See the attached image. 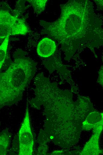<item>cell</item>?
Returning a JSON list of instances; mask_svg holds the SVG:
<instances>
[{
  "instance_id": "obj_10",
  "label": "cell",
  "mask_w": 103,
  "mask_h": 155,
  "mask_svg": "<svg viewBox=\"0 0 103 155\" xmlns=\"http://www.w3.org/2000/svg\"></svg>"
},
{
  "instance_id": "obj_3",
  "label": "cell",
  "mask_w": 103,
  "mask_h": 155,
  "mask_svg": "<svg viewBox=\"0 0 103 155\" xmlns=\"http://www.w3.org/2000/svg\"><path fill=\"white\" fill-rule=\"evenodd\" d=\"M26 8L23 4L16 3L13 10L6 2L0 1V44L11 35H25L29 32L22 16Z\"/></svg>"
},
{
  "instance_id": "obj_9",
  "label": "cell",
  "mask_w": 103,
  "mask_h": 155,
  "mask_svg": "<svg viewBox=\"0 0 103 155\" xmlns=\"http://www.w3.org/2000/svg\"><path fill=\"white\" fill-rule=\"evenodd\" d=\"M94 1L96 2V4L101 7V8H103V0H94Z\"/></svg>"
},
{
  "instance_id": "obj_2",
  "label": "cell",
  "mask_w": 103,
  "mask_h": 155,
  "mask_svg": "<svg viewBox=\"0 0 103 155\" xmlns=\"http://www.w3.org/2000/svg\"><path fill=\"white\" fill-rule=\"evenodd\" d=\"M33 61L21 49L15 53L14 60L8 69L0 73V109L19 101L34 77Z\"/></svg>"
},
{
  "instance_id": "obj_6",
  "label": "cell",
  "mask_w": 103,
  "mask_h": 155,
  "mask_svg": "<svg viewBox=\"0 0 103 155\" xmlns=\"http://www.w3.org/2000/svg\"><path fill=\"white\" fill-rule=\"evenodd\" d=\"M11 140V134L5 130L0 133V155H7Z\"/></svg>"
},
{
  "instance_id": "obj_5",
  "label": "cell",
  "mask_w": 103,
  "mask_h": 155,
  "mask_svg": "<svg viewBox=\"0 0 103 155\" xmlns=\"http://www.w3.org/2000/svg\"><path fill=\"white\" fill-rule=\"evenodd\" d=\"M56 46L53 40L48 38L41 40L38 44L37 49L38 55L43 57H48L55 52Z\"/></svg>"
},
{
  "instance_id": "obj_8",
  "label": "cell",
  "mask_w": 103,
  "mask_h": 155,
  "mask_svg": "<svg viewBox=\"0 0 103 155\" xmlns=\"http://www.w3.org/2000/svg\"><path fill=\"white\" fill-rule=\"evenodd\" d=\"M9 37H7L0 46V70L6 58Z\"/></svg>"
},
{
  "instance_id": "obj_7",
  "label": "cell",
  "mask_w": 103,
  "mask_h": 155,
  "mask_svg": "<svg viewBox=\"0 0 103 155\" xmlns=\"http://www.w3.org/2000/svg\"><path fill=\"white\" fill-rule=\"evenodd\" d=\"M33 7L34 12L37 15L41 14L45 9L46 0H27Z\"/></svg>"
},
{
  "instance_id": "obj_1",
  "label": "cell",
  "mask_w": 103,
  "mask_h": 155,
  "mask_svg": "<svg viewBox=\"0 0 103 155\" xmlns=\"http://www.w3.org/2000/svg\"><path fill=\"white\" fill-rule=\"evenodd\" d=\"M60 7V15L57 20L40 21L42 34L57 41L65 49L102 44V23L95 12L93 3L70 0Z\"/></svg>"
},
{
  "instance_id": "obj_4",
  "label": "cell",
  "mask_w": 103,
  "mask_h": 155,
  "mask_svg": "<svg viewBox=\"0 0 103 155\" xmlns=\"http://www.w3.org/2000/svg\"><path fill=\"white\" fill-rule=\"evenodd\" d=\"M18 141L19 145L18 155H32L34 141L28 102L25 116L18 133Z\"/></svg>"
}]
</instances>
